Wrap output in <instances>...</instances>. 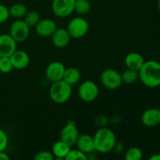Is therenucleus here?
Listing matches in <instances>:
<instances>
[{"label":"nucleus","mask_w":160,"mask_h":160,"mask_svg":"<svg viewBox=\"0 0 160 160\" xmlns=\"http://www.w3.org/2000/svg\"><path fill=\"white\" fill-rule=\"evenodd\" d=\"M138 73L139 79L146 87L154 88L160 85V63L157 61H145Z\"/></svg>","instance_id":"obj_1"},{"label":"nucleus","mask_w":160,"mask_h":160,"mask_svg":"<svg viewBox=\"0 0 160 160\" xmlns=\"http://www.w3.org/2000/svg\"><path fill=\"white\" fill-rule=\"evenodd\" d=\"M95 151L108 153L115 147L117 138L113 131L107 128H102L95 132L93 137Z\"/></svg>","instance_id":"obj_2"},{"label":"nucleus","mask_w":160,"mask_h":160,"mask_svg":"<svg viewBox=\"0 0 160 160\" xmlns=\"http://www.w3.org/2000/svg\"><path fill=\"white\" fill-rule=\"evenodd\" d=\"M72 95V86L63 80L52 82L49 88V96L54 102L62 104L68 101Z\"/></svg>","instance_id":"obj_3"},{"label":"nucleus","mask_w":160,"mask_h":160,"mask_svg":"<svg viewBox=\"0 0 160 160\" xmlns=\"http://www.w3.org/2000/svg\"><path fill=\"white\" fill-rule=\"evenodd\" d=\"M89 29L88 22L83 17H75L69 22L67 31L70 37L73 38H81L86 35Z\"/></svg>","instance_id":"obj_4"},{"label":"nucleus","mask_w":160,"mask_h":160,"mask_svg":"<svg viewBox=\"0 0 160 160\" xmlns=\"http://www.w3.org/2000/svg\"><path fill=\"white\" fill-rule=\"evenodd\" d=\"M101 83L106 88L109 90H115L121 86V74L118 71L112 69H106L101 73L100 77Z\"/></svg>","instance_id":"obj_5"},{"label":"nucleus","mask_w":160,"mask_h":160,"mask_svg":"<svg viewBox=\"0 0 160 160\" xmlns=\"http://www.w3.org/2000/svg\"><path fill=\"white\" fill-rule=\"evenodd\" d=\"M98 87L95 82L87 81L83 82L78 88V95L82 101L91 102L95 101L98 95Z\"/></svg>","instance_id":"obj_6"},{"label":"nucleus","mask_w":160,"mask_h":160,"mask_svg":"<svg viewBox=\"0 0 160 160\" xmlns=\"http://www.w3.org/2000/svg\"><path fill=\"white\" fill-rule=\"evenodd\" d=\"M9 34L17 42V43L23 42L29 36L30 27L25 23L24 20H17L10 26Z\"/></svg>","instance_id":"obj_7"},{"label":"nucleus","mask_w":160,"mask_h":160,"mask_svg":"<svg viewBox=\"0 0 160 160\" xmlns=\"http://www.w3.org/2000/svg\"><path fill=\"white\" fill-rule=\"evenodd\" d=\"M75 0H53L52 9L56 17L64 18L74 11Z\"/></svg>","instance_id":"obj_8"},{"label":"nucleus","mask_w":160,"mask_h":160,"mask_svg":"<svg viewBox=\"0 0 160 160\" xmlns=\"http://www.w3.org/2000/svg\"><path fill=\"white\" fill-rule=\"evenodd\" d=\"M78 136H79V132L74 122H69L61 130L60 140L70 147L75 145Z\"/></svg>","instance_id":"obj_9"},{"label":"nucleus","mask_w":160,"mask_h":160,"mask_svg":"<svg viewBox=\"0 0 160 160\" xmlns=\"http://www.w3.org/2000/svg\"><path fill=\"white\" fill-rule=\"evenodd\" d=\"M65 70V66L62 62L55 61L48 65L45 70V76L48 81L52 82H56V81L62 80Z\"/></svg>","instance_id":"obj_10"},{"label":"nucleus","mask_w":160,"mask_h":160,"mask_svg":"<svg viewBox=\"0 0 160 160\" xmlns=\"http://www.w3.org/2000/svg\"><path fill=\"white\" fill-rule=\"evenodd\" d=\"M17 50V42L10 34L0 35V57H9Z\"/></svg>","instance_id":"obj_11"},{"label":"nucleus","mask_w":160,"mask_h":160,"mask_svg":"<svg viewBox=\"0 0 160 160\" xmlns=\"http://www.w3.org/2000/svg\"><path fill=\"white\" fill-rule=\"evenodd\" d=\"M56 28H57L56 23H55L54 20H51V19L40 20L35 26L37 34L41 37L44 38L51 37Z\"/></svg>","instance_id":"obj_12"},{"label":"nucleus","mask_w":160,"mask_h":160,"mask_svg":"<svg viewBox=\"0 0 160 160\" xmlns=\"http://www.w3.org/2000/svg\"><path fill=\"white\" fill-rule=\"evenodd\" d=\"M51 38L53 45L56 48H62L69 45L71 37L66 28H56Z\"/></svg>","instance_id":"obj_13"},{"label":"nucleus","mask_w":160,"mask_h":160,"mask_svg":"<svg viewBox=\"0 0 160 160\" xmlns=\"http://www.w3.org/2000/svg\"><path fill=\"white\" fill-rule=\"evenodd\" d=\"M12 67L17 70H23L28 67L30 63V57L26 52L23 50H16L9 56Z\"/></svg>","instance_id":"obj_14"},{"label":"nucleus","mask_w":160,"mask_h":160,"mask_svg":"<svg viewBox=\"0 0 160 160\" xmlns=\"http://www.w3.org/2000/svg\"><path fill=\"white\" fill-rule=\"evenodd\" d=\"M142 122L145 126L149 128L160 124V109L152 108L145 110L142 115Z\"/></svg>","instance_id":"obj_15"},{"label":"nucleus","mask_w":160,"mask_h":160,"mask_svg":"<svg viewBox=\"0 0 160 160\" xmlns=\"http://www.w3.org/2000/svg\"><path fill=\"white\" fill-rule=\"evenodd\" d=\"M75 145L77 146L78 149L85 154H88V153L95 151L93 137L89 134H79Z\"/></svg>","instance_id":"obj_16"},{"label":"nucleus","mask_w":160,"mask_h":160,"mask_svg":"<svg viewBox=\"0 0 160 160\" xmlns=\"http://www.w3.org/2000/svg\"><path fill=\"white\" fill-rule=\"evenodd\" d=\"M143 56L138 52H130L127 55L125 58V64L128 69L138 70V71L141 67L145 62Z\"/></svg>","instance_id":"obj_17"},{"label":"nucleus","mask_w":160,"mask_h":160,"mask_svg":"<svg viewBox=\"0 0 160 160\" xmlns=\"http://www.w3.org/2000/svg\"><path fill=\"white\" fill-rule=\"evenodd\" d=\"M70 148L71 147L60 140L53 144L52 152L54 157L57 158V159H65L70 150L71 149Z\"/></svg>","instance_id":"obj_18"},{"label":"nucleus","mask_w":160,"mask_h":160,"mask_svg":"<svg viewBox=\"0 0 160 160\" xmlns=\"http://www.w3.org/2000/svg\"><path fill=\"white\" fill-rule=\"evenodd\" d=\"M80 79H81V73H80L78 69L74 68V67L66 68L63 78H62L63 81H65L69 84L73 86L76 84L77 83H78Z\"/></svg>","instance_id":"obj_19"},{"label":"nucleus","mask_w":160,"mask_h":160,"mask_svg":"<svg viewBox=\"0 0 160 160\" xmlns=\"http://www.w3.org/2000/svg\"><path fill=\"white\" fill-rule=\"evenodd\" d=\"M27 12H28V9H27L26 6L22 3H16L9 8V17H12L16 19L23 17Z\"/></svg>","instance_id":"obj_20"},{"label":"nucleus","mask_w":160,"mask_h":160,"mask_svg":"<svg viewBox=\"0 0 160 160\" xmlns=\"http://www.w3.org/2000/svg\"><path fill=\"white\" fill-rule=\"evenodd\" d=\"M120 74H121L122 81L125 84H134V82H136L139 79V73L138 70L128 68Z\"/></svg>","instance_id":"obj_21"},{"label":"nucleus","mask_w":160,"mask_h":160,"mask_svg":"<svg viewBox=\"0 0 160 160\" xmlns=\"http://www.w3.org/2000/svg\"><path fill=\"white\" fill-rule=\"evenodd\" d=\"M91 10V4L88 0H75L74 11L80 15H86Z\"/></svg>","instance_id":"obj_22"},{"label":"nucleus","mask_w":160,"mask_h":160,"mask_svg":"<svg viewBox=\"0 0 160 160\" xmlns=\"http://www.w3.org/2000/svg\"><path fill=\"white\" fill-rule=\"evenodd\" d=\"M24 20L25 23L31 28V27H35L36 24L39 22L40 20V15L38 14V12H35V11H30V12H27V13L25 14Z\"/></svg>","instance_id":"obj_23"},{"label":"nucleus","mask_w":160,"mask_h":160,"mask_svg":"<svg viewBox=\"0 0 160 160\" xmlns=\"http://www.w3.org/2000/svg\"><path fill=\"white\" fill-rule=\"evenodd\" d=\"M143 157V152L138 147H131L127 151L125 159L127 160H141Z\"/></svg>","instance_id":"obj_24"},{"label":"nucleus","mask_w":160,"mask_h":160,"mask_svg":"<svg viewBox=\"0 0 160 160\" xmlns=\"http://www.w3.org/2000/svg\"><path fill=\"white\" fill-rule=\"evenodd\" d=\"M66 160H87V154L82 152L79 149H70L67 156L65 158Z\"/></svg>","instance_id":"obj_25"},{"label":"nucleus","mask_w":160,"mask_h":160,"mask_svg":"<svg viewBox=\"0 0 160 160\" xmlns=\"http://www.w3.org/2000/svg\"><path fill=\"white\" fill-rule=\"evenodd\" d=\"M13 69L9 57H0V72L8 73Z\"/></svg>","instance_id":"obj_26"},{"label":"nucleus","mask_w":160,"mask_h":160,"mask_svg":"<svg viewBox=\"0 0 160 160\" xmlns=\"http://www.w3.org/2000/svg\"><path fill=\"white\" fill-rule=\"evenodd\" d=\"M55 159L52 152L48 151H41L34 156V160H53Z\"/></svg>","instance_id":"obj_27"},{"label":"nucleus","mask_w":160,"mask_h":160,"mask_svg":"<svg viewBox=\"0 0 160 160\" xmlns=\"http://www.w3.org/2000/svg\"><path fill=\"white\" fill-rule=\"evenodd\" d=\"M9 9L4 5L0 4V23L6 22L9 19Z\"/></svg>","instance_id":"obj_28"},{"label":"nucleus","mask_w":160,"mask_h":160,"mask_svg":"<svg viewBox=\"0 0 160 160\" xmlns=\"http://www.w3.org/2000/svg\"><path fill=\"white\" fill-rule=\"evenodd\" d=\"M8 145V137L3 130L0 129V151H4Z\"/></svg>","instance_id":"obj_29"},{"label":"nucleus","mask_w":160,"mask_h":160,"mask_svg":"<svg viewBox=\"0 0 160 160\" xmlns=\"http://www.w3.org/2000/svg\"><path fill=\"white\" fill-rule=\"evenodd\" d=\"M9 157L4 151H0V160H9Z\"/></svg>","instance_id":"obj_30"},{"label":"nucleus","mask_w":160,"mask_h":160,"mask_svg":"<svg viewBox=\"0 0 160 160\" xmlns=\"http://www.w3.org/2000/svg\"><path fill=\"white\" fill-rule=\"evenodd\" d=\"M150 160H160V154H155L149 158Z\"/></svg>","instance_id":"obj_31"},{"label":"nucleus","mask_w":160,"mask_h":160,"mask_svg":"<svg viewBox=\"0 0 160 160\" xmlns=\"http://www.w3.org/2000/svg\"><path fill=\"white\" fill-rule=\"evenodd\" d=\"M158 8H159V12H160V0H159V1H158Z\"/></svg>","instance_id":"obj_32"}]
</instances>
